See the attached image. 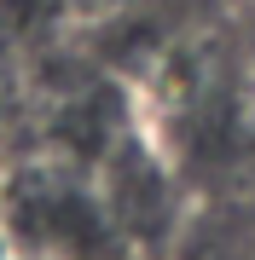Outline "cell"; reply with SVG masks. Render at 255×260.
<instances>
[]
</instances>
